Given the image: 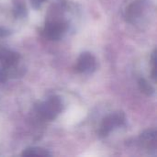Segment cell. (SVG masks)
<instances>
[{"label":"cell","mask_w":157,"mask_h":157,"mask_svg":"<svg viewBox=\"0 0 157 157\" xmlns=\"http://www.w3.org/2000/svg\"><path fill=\"white\" fill-rule=\"evenodd\" d=\"M67 25L62 21H50L46 23L43 29L44 36L51 40H60L66 31Z\"/></svg>","instance_id":"cell-4"},{"label":"cell","mask_w":157,"mask_h":157,"mask_svg":"<svg viewBox=\"0 0 157 157\" xmlns=\"http://www.w3.org/2000/svg\"><path fill=\"white\" fill-rule=\"evenodd\" d=\"M141 141L148 147H154L155 149L156 146V132L155 130H147L141 135Z\"/></svg>","instance_id":"cell-6"},{"label":"cell","mask_w":157,"mask_h":157,"mask_svg":"<svg viewBox=\"0 0 157 157\" xmlns=\"http://www.w3.org/2000/svg\"><path fill=\"white\" fill-rule=\"evenodd\" d=\"M125 123V116L122 112L118 113H112L109 116H107L100 126V129L98 131L99 137H107L111 131L116 129L117 127H121Z\"/></svg>","instance_id":"cell-2"},{"label":"cell","mask_w":157,"mask_h":157,"mask_svg":"<svg viewBox=\"0 0 157 157\" xmlns=\"http://www.w3.org/2000/svg\"><path fill=\"white\" fill-rule=\"evenodd\" d=\"M50 153L40 147H29L23 151L22 156H50Z\"/></svg>","instance_id":"cell-7"},{"label":"cell","mask_w":157,"mask_h":157,"mask_svg":"<svg viewBox=\"0 0 157 157\" xmlns=\"http://www.w3.org/2000/svg\"><path fill=\"white\" fill-rule=\"evenodd\" d=\"M9 34V31L5 29H2L0 28V37H6Z\"/></svg>","instance_id":"cell-12"},{"label":"cell","mask_w":157,"mask_h":157,"mask_svg":"<svg viewBox=\"0 0 157 157\" xmlns=\"http://www.w3.org/2000/svg\"><path fill=\"white\" fill-rule=\"evenodd\" d=\"M45 0H31V5L34 8H39Z\"/></svg>","instance_id":"cell-11"},{"label":"cell","mask_w":157,"mask_h":157,"mask_svg":"<svg viewBox=\"0 0 157 157\" xmlns=\"http://www.w3.org/2000/svg\"><path fill=\"white\" fill-rule=\"evenodd\" d=\"M97 68V62L95 57L89 52H83L76 63L75 71L77 73H92Z\"/></svg>","instance_id":"cell-5"},{"label":"cell","mask_w":157,"mask_h":157,"mask_svg":"<svg viewBox=\"0 0 157 157\" xmlns=\"http://www.w3.org/2000/svg\"><path fill=\"white\" fill-rule=\"evenodd\" d=\"M25 12H26V7L23 6V5H17L15 8V16L16 17H22L25 15Z\"/></svg>","instance_id":"cell-9"},{"label":"cell","mask_w":157,"mask_h":157,"mask_svg":"<svg viewBox=\"0 0 157 157\" xmlns=\"http://www.w3.org/2000/svg\"><path fill=\"white\" fill-rule=\"evenodd\" d=\"M6 79H7V73H6V71L0 69V83L6 82Z\"/></svg>","instance_id":"cell-10"},{"label":"cell","mask_w":157,"mask_h":157,"mask_svg":"<svg viewBox=\"0 0 157 157\" xmlns=\"http://www.w3.org/2000/svg\"><path fill=\"white\" fill-rule=\"evenodd\" d=\"M149 5L148 0H136L132 2L127 8L126 17L129 22L135 23L145 13Z\"/></svg>","instance_id":"cell-3"},{"label":"cell","mask_w":157,"mask_h":157,"mask_svg":"<svg viewBox=\"0 0 157 157\" xmlns=\"http://www.w3.org/2000/svg\"><path fill=\"white\" fill-rule=\"evenodd\" d=\"M63 104L62 99L57 96H52L37 106V112L42 119L52 121L63 111Z\"/></svg>","instance_id":"cell-1"},{"label":"cell","mask_w":157,"mask_h":157,"mask_svg":"<svg viewBox=\"0 0 157 157\" xmlns=\"http://www.w3.org/2000/svg\"><path fill=\"white\" fill-rule=\"evenodd\" d=\"M139 87H140L141 91L147 96H152L155 93L154 87L145 79H141L139 81Z\"/></svg>","instance_id":"cell-8"}]
</instances>
